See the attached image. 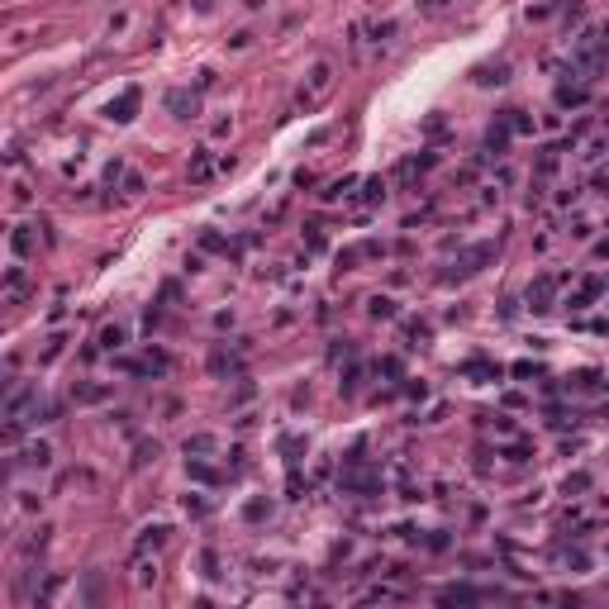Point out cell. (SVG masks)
Segmentation results:
<instances>
[{"instance_id": "cell-1", "label": "cell", "mask_w": 609, "mask_h": 609, "mask_svg": "<svg viewBox=\"0 0 609 609\" xmlns=\"http://www.w3.org/2000/svg\"><path fill=\"white\" fill-rule=\"evenodd\" d=\"M571 62L581 67V72H600L609 62V20L600 24H590L576 33V43H571Z\"/></svg>"}, {"instance_id": "cell-2", "label": "cell", "mask_w": 609, "mask_h": 609, "mask_svg": "<svg viewBox=\"0 0 609 609\" xmlns=\"http://www.w3.org/2000/svg\"><path fill=\"white\" fill-rule=\"evenodd\" d=\"M333 81H338V72H333V62L329 57H319V62H310V72H305V81H300V91H295V110H315L329 91H333Z\"/></svg>"}, {"instance_id": "cell-3", "label": "cell", "mask_w": 609, "mask_h": 609, "mask_svg": "<svg viewBox=\"0 0 609 609\" xmlns=\"http://www.w3.org/2000/svg\"><path fill=\"white\" fill-rule=\"evenodd\" d=\"M495 257V243H472V248H462L457 253V262H452V271H443L438 281H462V276H472V271H481V266Z\"/></svg>"}, {"instance_id": "cell-4", "label": "cell", "mask_w": 609, "mask_h": 609, "mask_svg": "<svg viewBox=\"0 0 609 609\" xmlns=\"http://www.w3.org/2000/svg\"><path fill=\"white\" fill-rule=\"evenodd\" d=\"M29 409H38V391L33 386H10V396H5V424H24Z\"/></svg>"}, {"instance_id": "cell-5", "label": "cell", "mask_w": 609, "mask_h": 609, "mask_svg": "<svg viewBox=\"0 0 609 609\" xmlns=\"http://www.w3.org/2000/svg\"><path fill=\"white\" fill-rule=\"evenodd\" d=\"M119 367L129 371V376H167V371H172V357L158 352V347H148L143 357H124Z\"/></svg>"}, {"instance_id": "cell-6", "label": "cell", "mask_w": 609, "mask_h": 609, "mask_svg": "<svg viewBox=\"0 0 609 609\" xmlns=\"http://www.w3.org/2000/svg\"><path fill=\"white\" fill-rule=\"evenodd\" d=\"M0 295H5V305H10V310H20L29 295H33V281H29V271H24V266H10V271H5V281H0Z\"/></svg>"}, {"instance_id": "cell-7", "label": "cell", "mask_w": 609, "mask_h": 609, "mask_svg": "<svg viewBox=\"0 0 609 609\" xmlns=\"http://www.w3.org/2000/svg\"><path fill=\"white\" fill-rule=\"evenodd\" d=\"M15 467H24V472H48V467H53V443H43V438L24 443L20 457H15Z\"/></svg>"}, {"instance_id": "cell-8", "label": "cell", "mask_w": 609, "mask_h": 609, "mask_svg": "<svg viewBox=\"0 0 609 609\" xmlns=\"http://www.w3.org/2000/svg\"><path fill=\"white\" fill-rule=\"evenodd\" d=\"M376 257H386V243L367 239V243H352V248H343V253H338V266H343V271H352V266L376 262Z\"/></svg>"}, {"instance_id": "cell-9", "label": "cell", "mask_w": 609, "mask_h": 609, "mask_svg": "<svg viewBox=\"0 0 609 609\" xmlns=\"http://www.w3.org/2000/svg\"><path fill=\"white\" fill-rule=\"evenodd\" d=\"M167 114H176V119H195L200 114V91H186V86H176V91H167Z\"/></svg>"}, {"instance_id": "cell-10", "label": "cell", "mask_w": 609, "mask_h": 609, "mask_svg": "<svg viewBox=\"0 0 609 609\" xmlns=\"http://www.w3.org/2000/svg\"><path fill=\"white\" fill-rule=\"evenodd\" d=\"M138 105H143V91H138V86H124V91L110 100V119H114V124H129L133 114H138Z\"/></svg>"}, {"instance_id": "cell-11", "label": "cell", "mask_w": 609, "mask_h": 609, "mask_svg": "<svg viewBox=\"0 0 609 609\" xmlns=\"http://www.w3.org/2000/svg\"><path fill=\"white\" fill-rule=\"evenodd\" d=\"M38 229H43V224H15V229H10V253H15V257H33V253H38Z\"/></svg>"}, {"instance_id": "cell-12", "label": "cell", "mask_w": 609, "mask_h": 609, "mask_svg": "<svg viewBox=\"0 0 609 609\" xmlns=\"http://www.w3.org/2000/svg\"><path fill=\"white\" fill-rule=\"evenodd\" d=\"M557 286H562L557 276H538V281L529 286V310H533V315L552 310V300H557Z\"/></svg>"}, {"instance_id": "cell-13", "label": "cell", "mask_w": 609, "mask_h": 609, "mask_svg": "<svg viewBox=\"0 0 609 609\" xmlns=\"http://www.w3.org/2000/svg\"><path fill=\"white\" fill-rule=\"evenodd\" d=\"M167 538H172V529H167V524H143V529H138V538H133V552H162V548H167Z\"/></svg>"}, {"instance_id": "cell-14", "label": "cell", "mask_w": 609, "mask_h": 609, "mask_svg": "<svg viewBox=\"0 0 609 609\" xmlns=\"http://www.w3.org/2000/svg\"><path fill=\"white\" fill-rule=\"evenodd\" d=\"M214 172H219V158H210V153H190V167H186L190 186H210Z\"/></svg>"}, {"instance_id": "cell-15", "label": "cell", "mask_w": 609, "mask_h": 609, "mask_svg": "<svg viewBox=\"0 0 609 609\" xmlns=\"http://www.w3.org/2000/svg\"><path fill=\"white\" fill-rule=\"evenodd\" d=\"M114 396L105 381H77L72 386V405H105V400Z\"/></svg>"}, {"instance_id": "cell-16", "label": "cell", "mask_w": 609, "mask_h": 609, "mask_svg": "<svg viewBox=\"0 0 609 609\" xmlns=\"http://www.w3.org/2000/svg\"><path fill=\"white\" fill-rule=\"evenodd\" d=\"M133 585H138V590H148V585H158V557L153 552H133Z\"/></svg>"}, {"instance_id": "cell-17", "label": "cell", "mask_w": 609, "mask_h": 609, "mask_svg": "<svg viewBox=\"0 0 609 609\" xmlns=\"http://www.w3.org/2000/svg\"><path fill=\"white\" fill-rule=\"evenodd\" d=\"M600 295H605V281H600V276H585L581 286L566 295V305H571V310H585V305H595Z\"/></svg>"}, {"instance_id": "cell-18", "label": "cell", "mask_w": 609, "mask_h": 609, "mask_svg": "<svg viewBox=\"0 0 609 609\" xmlns=\"http://www.w3.org/2000/svg\"><path fill=\"white\" fill-rule=\"evenodd\" d=\"M381 200H386V181H381V176H367V181H362V195H357V210L367 214V210H376Z\"/></svg>"}, {"instance_id": "cell-19", "label": "cell", "mask_w": 609, "mask_h": 609, "mask_svg": "<svg viewBox=\"0 0 609 609\" xmlns=\"http://www.w3.org/2000/svg\"><path fill=\"white\" fill-rule=\"evenodd\" d=\"M509 138H514V133H509V124H504V119H495V124L486 129V153H495V158H504Z\"/></svg>"}, {"instance_id": "cell-20", "label": "cell", "mask_w": 609, "mask_h": 609, "mask_svg": "<svg viewBox=\"0 0 609 609\" xmlns=\"http://www.w3.org/2000/svg\"><path fill=\"white\" fill-rule=\"evenodd\" d=\"M585 100H590V91H585L581 81H562V86H557V105H562V110L585 105Z\"/></svg>"}, {"instance_id": "cell-21", "label": "cell", "mask_w": 609, "mask_h": 609, "mask_svg": "<svg viewBox=\"0 0 609 609\" xmlns=\"http://www.w3.org/2000/svg\"><path fill=\"white\" fill-rule=\"evenodd\" d=\"M96 343L105 347V352H119V347L129 343V329H124V324H105V329H100V338H96Z\"/></svg>"}, {"instance_id": "cell-22", "label": "cell", "mask_w": 609, "mask_h": 609, "mask_svg": "<svg viewBox=\"0 0 609 609\" xmlns=\"http://www.w3.org/2000/svg\"><path fill=\"white\" fill-rule=\"evenodd\" d=\"M210 452H219V438H214V433H190V438H186V457H210Z\"/></svg>"}, {"instance_id": "cell-23", "label": "cell", "mask_w": 609, "mask_h": 609, "mask_svg": "<svg viewBox=\"0 0 609 609\" xmlns=\"http://www.w3.org/2000/svg\"><path fill=\"white\" fill-rule=\"evenodd\" d=\"M48 533H53L48 524H38V529H33V533L24 538V543H20V552H24V557H38L43 548H48Z\"/></svg>"}, {"instance_id": "cell-24", "label": "cell", "mask_w": 609, "mask_h": 609, "mask_svg": "<svg viewBox=\"0 0 609 609\" xmlns=\"http://www.w3.org/2000/svg\"><path fill=\"white\" fill-rule=\"evenodd\" d=\"M367 315L371 319H396L400 310H396V300H391V295H371V300H367Z\"/></svg>"}, {"instance_id": "cell-25", "label": "cell", "mask_w": 609, "mask_h": 609, "mask_svg": "<svg viewBox=\"0 0 609 609\" xmlns=\"http://www.w3.org/2000/svg\"><path fill=\"white\" fill-rule=\"evenodd\" d=\"M352 186H362V181H357V176H338V181H329L324 200H347V195H352Z\"/></svg>"}, {"instance_id": "cell-26", "label": "cell", "mask_w": 609, "mask_h": 609, "mask_svg": "<svg viewBox=\"0 0 609 609\" xmlns=\"http://www.w3.org/2000/svg\"><path fill=\"white\" fill-rule=\"evenodd\" d=\"M281 452H286V462H291V467H300V457H305V438L281 433Z\"/></svg>"}, {"instance_id": "cell-27", "label": "cell", "mask_w": 609, "mask_h": 609, "mask_svg": "<svg viewBox=\"0 0 609 609\" xmlns=\"http://www.w3.org/2000/svg\"><path fill=\"white\" fill-rule=\"evenodd\" d=\"M481 595H486V590H472V585H443V590H438V600H481Z\"/></svg>"}, {"instance_id": "cell-28", "label": "cell", "mask_w": 609, "mask_h": 609, "mask_svg": "<svg viewBox=\"0 0 609 609\" xmlns=\"http://www.w3.org/2000/svg\"><path fill=\"white\" fill-rule=\"evenodd\" d=\"M500 119H504V124H509V133H533V119H529V114H524V110H504Z\"/></svg>"}, {"instance_id": "cell-29", "label": "cell", "mask_w": 609, "mask_h": 609, "mask_svg": "<svg viewBox=\"0 0 609 609\" xmlns=\"http://www.w3.org/2000/svg\"><path fill=\"white\" fill-rule=\"evenodd\" d=\"M119 186H124V200H138V195L148 190V181H143V176H138L133 167H129V172H124V181H119Z\"/></svg>"}, {"instance_id": "cell-30", "label": "cell", "mask_w": 609, "mask_h": 609, "mask_svg": "<svg viewBox=\"0 0 609 609\" xmlns=\"http://www.w3.org/2000/svg\"><path fill=\"white\" fill-rule=\"evenodd\" d=\"M266 514H271V500H248L243 504V519H248V524H262Z\"/></svg>"}, {"instance_id": "cell-31", "label": "cell", "mask_w": 609, "mask_h": 609, "mask_svg": "<svg viewBox=\"0 0 609 609\" xmlns=\"http://www.w3.org/2000/svg\"><path fill=\"white\" fill-rule=\"evenodd\" d=\"M62 347H67V333H53V338H48V347L38 352V362H43V367H48V362H57V357H62Z\"/></svg>"}, {"instance_id": "cell-32", "label": "cell", "mask_w": 609, "mask_h": 609, "mask_svg": "<svg viewBox=\"0 0 609 609\" xmlns=\"http://www.w3.org/2000/svg\"><path fill=\"white\" fill-rule=\"evenodd\" d=\"M476 81H481V86H500V81H509V67H504V62H500V67H481Z\"/></svg>"}, {"instance_id": "cell-33", "label": "cell", "mask_w": 609, "mask_h": 609, "mask_svg": "<svg viewBox=\"0 0 609 609\" xmlns=\"http://www.w3.org/2000/svg\"><path fill=\"white\" fill-rule=\"evenodd\" d=\"M504 462L524 467V462H533V448H529V443H509V448H504Z\"/></svg>"}, {"instance_id": "cell-34", "label": "cell", "mask_w": 609, "mask_h": 609, "mask_svg": "<svg viewBox=\"0 0 609 609\" xmlns=\"http://www.w3.org/2000/svg\"><path fill=\"white\" fill-rule=\"evenodd\" d=\"M562 490H566V495H585V490H590V476H585V472H571V476L562 481Z\"/></svg>"}, {"instance_id": "cell-35", "label": "cell", "mask_w": 609, "mask_h": 609, "mask_svg": "<svg viewBox=\"0 0 609 609\" xmlns=\"http://www.w3.org/2000/svg\"><path fill=\"white\" fill-rule=\"evenodd\" d=\"M405 338H409V347H419L428 338V324H419V319H409V324H405Z\"/></svg>"}, {"instance_id": "cell-36", "label": "cell", "mask_w": 609, "mask_h": 609, "mask_svg": "<svg viewBox=\"0 0 609 609\" xmlns=\"http://www.w3.org/2000/svg\"><path fill=\"white\" fill-rule=\"evenodd\" d=\"M181 509L190 514V519H205V514H210V504L200 500V495H186V500H181Z\"/></svg>"}, {"instance_id": "cell-37", "label": "cell", "mask_w": 609, "mask_h": 609, "mask_svg": "<svg viewBox=\"0 0 609 609\" xmlns=\"http://www.w3.org/2000/svg\"><path fill=\"white\" fill-rule=\"evenodd\" d=\"M357 386H362V367L352 362V367L343 371V396H357Z\"/></svg>"}, {"instance_id": "cell-38", "label": "cell", "mask_w": 609, "mask_h": 609, "mask_svg": "<svg viewBox=\"0 0 609 609\" xmlns=\"http://www.w3.org/2000/svg\"><path fill=\"white\" fill-rule=\"evenodd\" d=\"M557 153H562V148H543V153H538V172H543V176L557 172Z\"/></svg>"}, {"instance_id": "cell-39", "label": "cell", "mask_w": 609, "mask_h": 609, "mask_svg": "<svg viewBox=\"0 0 609 609\" xmlns=\"http://www.w3.org/2000/svg\"><path fill=\"white\" fill-rule=\"evenodd\" d=\"M148 462H158V443H138V457H133V467H148Z\"/></svg>"}, {"instance_id": "cell-40", "label": "cell", "mask_w": 609, "mask_h": 609, "mask_svg": "<svg viewBox=\"0 0 609 609\" xmlns=\"http://www.w3.org/2000/svg\"><path fill=\"white\" fill-rule=\"evenodd\" d=\"M10 205L20 210V205H29V186L24 181H10Z\"/></svg>"}, {"instance_id": "cell-41", "label": "cell", "mask_w": 609, "mask_h": 609, "mask_svg": "<svg viewBox=\"0 0 609 609\" xmlns=\"http://www.w3.org/2000/svg\"><path fill=\"white\" fill-rule=\"evenodd\" d=\"M391 33H396V24H391V20H381V24H371V38H376V43H386Z\"/></svg>"}, {"instance_id": "cell-42", "label": "cell", "mask_w": 609, "mask_h": 609, "mask_svg": "<svg viewBox=\"0 0 609 609\" xmlns=\"http://www.w3.org/2000/svg\"><path fill=\"white\" fill-rule=\"evenodd\" d=\"M595 386H600V376H595V371H581V376H576V391H595Z\"/></svg>"}, {"instance_id": "cell-43", "label": "cell", "mask_w": 609, "mask_h": 609, "mask_svg": "<svg viewBox=\"0 0 609 609\" xmlns=\"http://www.w3.org/2000/svg\"><path fill=\"white\" fill-rule=\"evenodd\" d=\"M248 43H253V29H239V33L229 38V48H248Z\"/></svg>"}, {"instance_id": "cell-44", "label": "cell", "mask_w": 609, "mask_h": 609, "mask_svg": "<svg viewBox=\"0 0 609 609\" xmlns=\"http://www.w3.org/2000/svg\"><path fill=\"white\" fill-rule=\"evenodd\" d=\"M214 138H229V133H234V119H214Z\"/></svg>"}, {"instance_id": "cell-45", "label": "cell", "mask_w": 609, "mask_h": 609, "mask_svg": "<svg viewBox=\"0 0 609 609\" xmlns=\"http://www.w3.org/2000/svg\"><path fill=\"white\" fill-rule=\"evenodd\" d=\"M15 504H20V509H24V514H33V509H38V500H33V495H29V490H20V500H15Z\"/></svg>"}, {"instance_id": "cell-46", "label": "cell", "mask_w": 609, "mask_h": 609, "mask_svg": "<svg viewBox=\"0 0 609 609\" xmlns=\"http://www.w3.org/2000/svg\"><path fill=\"white\" fill-rule=\"evenodd\" d=\"M234 167H239V158H234V153H219V172H224V176H229Z\"/></svg>"}, {"instance_id": "cell-47", "label": "cell", "mask_w": 609, "mask_h": 609, "mask_svg": "<svg viewBox=\"0 0 609 609\" xmlns=\"http://www.w3.org/2000/svg\"><path fill=\"white\" fill-rule=\"evenodd\" d=\"M443 5H448V0H424V15H438Z\"/></svg>"}, {"instance_id": "cell-48", "label": "cell", "mask_w": 609, "mask_h": 609, "mask_svg": "<svg viewBox=\"0 0 609 609\" xmlns=\"http://www.w3.org/2000/svg\"><path fill=\"white\" fill-rule=\"evenodd\" d=\"M195 10H210V0H195Z\"/></svg>"}]
</instances>
